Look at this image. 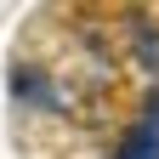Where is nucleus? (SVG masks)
<instances>
[{
    "instance_id": "f03ea898",
    "label": "nucleus",
    "mask_w": 159,
    "mask_h": 159,
    "mask_svg": "<svg viewBox=\"0 0 159 159\" xmlns=\"http://www.w3.org/2000/svg\"><path fill=\"white\" fill-rule=\"evenodd\" d=\"M148 125H159V97H153V108H148Z\"/></svg>"
},
{
    "instance_id": "f257e3e1",
    "label": "nucleus",
    "mask_w": 159,
    "mask_h": 159,
    "mask_svg": "<svg viewBox=\"0 0 159 159\" xmlns=\"http://www.w3.org/2000/svg\"><path fill=\"white\" fill-rule=\"evenodd\" d=\"M114 159H159V125H148V119H142V125L119 142V153H114Z\"/></svg>"
}]
</instances>
